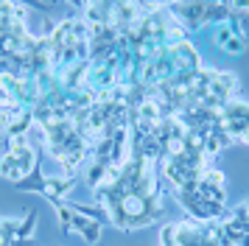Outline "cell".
Instances as JSON below:
<instances>
[{
  "mask_svg": "<svg viewBox=\"0 0 249 246\" xmlns=\"http://www.w3.org/2000/svg\"><path fill=\"white\" fill-rule=\"evenodd\" d=\"M213 126H218V129H224L230 137H235V143L244 137V134H249V101H227L224 106L218 109V118H215Z\"/></svg>",
  "mask_w": 249,
  "mask_h": 246,
  "instance_id": "cell-1",
  "label": "cell"
},
{
  "mask_svg": "<svg viewBox=\"0 0 249 246\" xmlns=\"http://www.w3.org/2000/svg\"><path fill=\"white\" fill-rule=\"evenodd\" d=\"M36 159H39L36 145L25 148V151H6L0 157V176L9 179V182H20L36 168Z\"/></svg>",
  "mask_w": 249,
  "mask_h": 246,
  "instance_id": "cell-2",
  "label": "cell"
},
{
  "mask_svg": "<svg viewBox=\"0 0 249 246\" xmlns=\"http://www.w3.org/2000/svg\"><path fill=\"white\" fill-rule=\"evenodd\" d=\"M171 53V62H174V70L179 73V76H193V73H199L202 70V53H199V48L193 42H179L168 48Z\"/></svg>",
  "mask_w": 249,
  "mask_h": 246,
  "instance_id": "cell-3",
  "label": "cell"
},
{
  "mask_svg": "<svg viewBox=\"0 0 249 246\" xmlns=\"http://www.w3.org/2000/svg\"><path fill=\"white\" fill-rule=\"evenodd\" d=\"M215 45H218L221 51H227V53L235 56V53H244L247 39H244L230 22H218V25H215Z\"/></svg>",
  "mask_w": 249,
  "mask_h": 246,
  "instance_id": "cell-4",
  "label": "cell"
},
{
  "mask_svg": "<svg viewBox=\"0 0 249 246\" xmlns=\"http://www.w3.org/2000/svg\"><path fill=\"white\" fill-rule=\"evenodd\" d=\"M101 232H104V224L101 221H92V218H87V215L76 212L68 235H81V238H84V244H98V241H101Z\"/></svg>",
  "mask_w": 249,
  "mask_h": 246,
  "instance_id": "cell-5",
  "label": "cell"
},
{
  "mask_svg": "<svg viewBox=\"0 0 249 246\" xmlns=\"http://www.w3.org/2000/svg\"><path fill=\"white\" fill-rule=\"evenodd\" d=\"M76 176H62V174H51L45 176V190H42V196L48 201H62V196H68L70 190L76 188Z\"/></svg>",
  "mask_w": 249,
  "mask_h": 246,
  "instance_id": "cell-6",
  "label": "cell"
},
{
  "mask_svg": "<svg viewBox=\"0 0 249 246\" xmlns=\"http://www.w3.org/2000/svg\"><path fill=\"white\" fill-rule=\"evenodd\" d=\"M34 126V109H17L12 123L6 126V137H17V134H28Z\"/></svg>",
  "mask_w": 249,
  "mask_h": 246,
  "instance_id": "cell-7",
  "label": "cell"
},
{
  "mask_svg": "<svg viewBox=\"0 0 249 246\" xmlns=\"http://www.w3.org/2000/svg\"><path fill=\"white\" fill-rule=\"evenodd\" d=\"M14 188H17V190H36V193H42V190H45V174H42L39 168H34L28 176H23L20 182H14Z\"/></svg>",
  "mask_w": 249,
  "mask_h": 246,
  "instance_id": "cell-8",
  "label": "cell"
},
{
  "mask_svg": "<svg viewBox=\"0 0 249 246\" xmlns=\"http://www.w3.org/2000/svg\"><path fill=\"white\" fill-rule=\"evenodd\" d=\"M51 204H53V210H56V221H59V227H62L65 232H70V224H73V215H76L73 204H62V201H51Z\"/></svg>",
  "mask_w": 249,
  "mask_h": 246,
  "instance_id": "cell-9",
  "label": "cell"
},
{
  "mask_svg": "<svg viewBox=\"0 0 249 246\" xmlns=\"http://www.w3.org/2000/svg\"><path fill=\"white\" fill-rule=\"evenodd\" d=\"M160 246H177V224H162L160 227Z\"/></svg>",
  "mask_w": 249,
  "mask_h": 246,
  "instance_id": "cell-10",
  "label": "cell"
},
{
  "mask_svg": "<svg viewBox=\"0 0 249 246\" xmlns=\"http://www.w3.org/2000/svg\"><path fill=\"white\" fill-rule=\"evenodd\" d=\"M25 148H31V137H28V134L9 137V151H25Z\"/></svg>",
  "mask_w": 249,
  "mask_h": 246,
  "instance_id": "cell-11",
  "label": "cell"
},
{
  "mask_svg": "<svg viewBox=\"0 0 249 246\" xmlns=\"http://www.w3.org/2000/svg\"><path fill=\"white\" fill-rule=\"evenodd\" d=\"M238 143H241V145H249V134H244V137H241Z\"/></svg>",
  "mask_w": 249,
  "mask_h": 246,
  "instance_id": "cell-12",
  "label": "cell"
},
{
  "mask_svg": "<svg viewBox=\"0 0 249 246\" xmlns=\"http://www.w3.org/2000/svg\"><path fill=\"white\" fill-rule=\"evenodd\" d=\"M0 132H3V129H0Z\"/></svg>",
  "mask_w": 249,
  "mask_h": 246,
  "instance_id": "cell-13",
  "label": "cell"
}]
</instances>
